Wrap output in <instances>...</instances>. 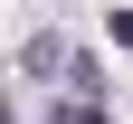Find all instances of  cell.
Here are the masks:
<instances>
[{
  "label": "cell",
  "instance_id": "obj_1",
  "mask_svg": "<svg viewBox=\"0 0 133 124\" xmlns=\"http://www.w3.org/2000/svg\"><path fill=\"white\" fill-rule=\"evenodd\" d=\"M48 124H105V96H66V105H57Z\"/></svg>",
  "mask_w": 133,
  "mask_h": 124
}]
</instances>
